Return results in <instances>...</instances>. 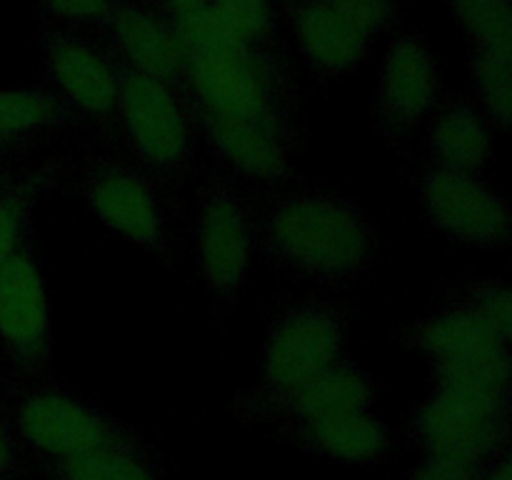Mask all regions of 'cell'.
I'll list each match as a JSON object with an SVG mask.
<instances>
[{"label":"cell","mask_w":512,"mask_h":480,"mask_svg":"<svg viewBox=\"0 0 512 480\" xmlns=\"http://www.w3.org/2000/svg\"><path fill=\"white\" fill-rule=\"evenodd\" d=\"M263 258L320 283L363 273L375 255L368 215L353 200L303 193L275 205L260 225Z\"/></svg>","instance_id":"6da1fadb"},{"label":"cell","mask_w":512,"mask_h":480,"mask_svg":"<svg viewBox=\"0 0 512 480\" xmlns=\"http://www.w3.org/2000/svg\"><path fill=\"white\" fill-rule=\"evenodd\" d=\"M180 100L265 128L288 148L300 140V100L293 80L255 43L223 53L185 55Z\"/></svg>","instance_id":"7a4b0ae2"},{"label":"cell","mask_w":512,"mask_h":480,"mask_svg":"<svg viewBox=\"0 0 512 480\" xmlns=\"http://www.w3.org/2000/svg\"><path fill=\"white\" fill-rule=\"evenodd\" d=\"M348 318L345 308L320 300L298 303L280 313L265 338L263 388L243 400L245 413L268 415L298 385L343 358Z\"/></svg>","instance_id":"3957f363"},{"label":"cell","mask_w":512,"mask_h":480,"mask_svg":"<svg viewBox=\"0 0 512 480\" xmlns=\"http://www.w3.org/2000/svg\"><path fill=\"white\" fill-rule=\"evenodd\" d=\"M118 75V125L148 175L175 180L190 158V120L180 95L160 80L113 63Z\"/></svg>","instance_id":"277c9868"},{"label":"cell","mask_w":512,"mask_h":480,"mask_svg":"<svg viewBox=\"0 0 512 480\" xmlns=\"http://www.w3.org/2000/svg\"><path fill=\"white\" fill-rule=\"evenodd\" d=\"M15 425L30 448L45 458H70L90 450H145L138 435L95 405L53 388L23 395L15 410Z\"/></svg>","instance_id":"5b68a950"},{"label":"cell","mask_w":512,"mask_h":480,"mask_svg":"<svg viewBox=\"0 0 512 480\" xmlns=\"http://www.w3.org/2000/svg\"><path fill=\"white\" fill-rule=\"evenodd\" d=\"M195 248L200 275L218 315L230 313L248 275L253 233L238 195L220 170H213L200 188Z\"/></svg>","instance_id":"8992f818"},{"label":"cell","mask_w":512,"mask_h":480,"mask_svg":"<svg viewBox=\"0 0 512 480\" xmlns=\"http://www.w3.org/2000/svg\"><path fill=\"white\" fill-rule=\"evenodd\" d=\"M413 430L428 453L490 463L510 433V400L440 385L413 415Z\"/></svg>","instance_id":"52a82bcc"},{"label":"cell","mask_w":512,"mask_h":480,"mask_svg":"<svg viewBox=\"0 0 512 480\" xmlns=\"http://www.w3.org/2000/svg\"><path fill=\"white\" fill-rule=\"evenodd\" d=\"M83 195L100 225L168 265L173 255L168 223L150 175L123 160L103 158L88 168Z\"/></svg>","instance_id":"ba28073f"},{"label":"cell","mask_w":512,"mask_h":480,"mask_svg":"<svg viewBox=\"0 0 512 480\" xmlns=\"http://www.w3.org/2000/svg\"><path fill=\"white\" fill-rule=\"evenodd\" d=\"M0 345L20 373H38L53 350L48 295L33 245L0 265Z\"/></svg>","instance_id":"9c48e42d"},{"label":"cell","mask_w":512,"mask_h":480,"mask_svg":"<svg viewBox=\"0 0 512 480\" xmlns=\"http://www.w3.org/2000/svg\"><path fill=\"white\" fill-rule=\"evenodd\" d=\"M420 200L430 223L458 243L500 248L510 240L508 208L478 175L428 170L420 183Z\"/></svg>","instance_id":"30bf717a"},{"label":"cell","mask_w":512,"mask_h":480,"mask_svg":"<svg viewBox=\"0 0 512 480\" xmlns=\"http://www.w3.org/2000/svg\"><path fill=\"white\" fill-rule=\"evenodd\" d=\"M45 65L60 98L100 130L118 128V75L113 58L68 33L45 35Z\"/></svg>","instance_id":"8fae6325"},{"label":"cell","mask_w":512,"mask_h":480,"mask_svg":"<svg viewBox=\"0 0 512 480\" xmlns=\"http://www.w3.org/2000/svg\"><path fill=\"white\" fill-rule=\"evenodd\" d=\"M440 78L430 50L418 38H400L385 55L380 70V128L390 140H405L438 100Z\"/></svg>","instance_id":"7c38bea8"},{"label":"cell","mask_w":512,"mask_h":480,"mask_svg":"<svg viewBox=\"0 0 512 480\" xmlns=\"http://www.w3.org/2000/svg\"><path fill=\"white\" fill-rule=\"evenodd\" d=\"M180 103L188 115L190 128L198 130L205 145L235 170L258 183H283L293 178V168L288 163L290 148L273 133L260 125L205 110L195 103L185 100Z\"/></svg>","instance_id":"4fadbf2b"},{"label":"cell","mask_w":512,"mask_h":480,"mask_svg":"<svg viewBox=\"0 0 512 480\" xmlns=\"http://www.w3.org/2000/svg\"><path fill=\"white\" fill-rule=\"evenodd\" d=\"M108 23L125 63L178 93L183 85L185 50L175 35L173 23H165L150 10L133 5L113 10Z\"/></svg>","instance_id":"5bb4252c"},{"label":"cell","mask_w":512,"mask_h":480,"mask_svg":"<svg viewBox=\"0 0 512 480\" xmlns=\"http://www.w3.org/2000/svg\"><path fill=\"white\" fill-rule=\"evenodd\" d=\"M375 400V383L353 360L338 358L305 380L303 385L285 395L280 403L268 410V415L305 423V420L328 418V415L368 410Z\"/></svg>","instance_id":"9a60e30c"},{"label":"cell","mask_w":512,"mask_h":480,"mask_svg":"<svg viewBox=\"0 0 512 480\" xmlns=\"http://www.w3.org/2000/svg\"><path fill=\"white\" fill-rule=\"evenodd\" d=\"M295 35L308 63L325 75L350 73L368 48V35L330 0L300 5L295 10Z\"/></svg>","instance_id":"2e32d148"},{"label":"cell","mask_w":512,"mask_h":480,"mask_svg":"<svg viewBox=\"0 0 512 480\" xmlns=\"http://www.w3.org/2000/svg\"><path fill=\"white\" fill-rule=\"evenodd\" d=\"M403 340L410 348L430 358L433 365L455 363L473 355L510 348V343L498 338L473 310L460 305L458 300L450 308L408 325Z\"/></svg>","instance_id":"e0dca14e"},{"label":"cell","mask_w":512,"mask_h":480,"mask_svg":"<svg viewBox=\"0 0 512 480\" xmlns=\"http://www.w3.org/2000/svg\"><path fill=\"white\" fill-rule=\"evenodd\" d=\"M428 145L433 168L478 175L493 158V130L473 105L458 100L430 125Z\"/></svg>","instance_id":"ac0fdd59"},{"label":"cell","mask_w":512,"mask_h":480,"mask_svg":"<svg viewBox=\"0 0 512 480\" xmlns=\"http://www.w3.org/2000/svg\"><path fill=\"white\" fill-rule=\"evenodd\" d=\"M293 438L310 453L328 455L335 460L363 463L388 453L390 433L368 410L328 415V418L295 423Z\"/></svg>","instance_id":"d6986e66"},{"label":"cell","mask_w":512,"mask_h":480,"mask_svg":"<svg viewBox=\"0 0 512 480\" xmlns=\"http://www.w3.org/2000/svg\"><path fill=\"white\" fill-rule=\"evenodd\" d=\"M65 163L48 160L0 175V265L30 243L33 210L63 180Z\"/></svg>","instance_id":"ffe728a7"},{"label":"cell","mask_w":512,"mask_h":480,"mask_svg":"<svg viewBox=\"0 0 512 480\" xmlns=\"http://www.w3.org/2000/svg\"><path fill=\"white\" fill-rule=\"evenodd\" d=\"M78 113L53 90L0 88V143L13 153L40 133L78 123Z\"/></svg>","instance_id":"44dd1931"},{"label":"cell","mask_w":512,"mask_h":480,"mask_svg":"<svg viewBox=\"0 0 512 480\" xmlns=\"http://www.w3.org/2000/svg\"><path fill=\"white\" fill-rule=\"evenodd\" d=\"M50 480H160L145 450L103 448L70 458H45Z\"/></svg>","instance_id":"7402d4cb"},{"label":"cell","mask_w":512,"mask_h":480,"mask_svg":"<svg viewBox=\"0 0 512 480\" xmlns=\"http://www.w3.org/2000/svg\"><path fill=\"white\" fill-rule=\"evenodd\" d=\"M450 8L478 48L512 55L510 0H450Z\"/></svg>","instance_id":"603a6c76"},{"label":"cell","mask_w":512,"mask_h":480,"mask_svg":"<svg viewBox=\"0 0 512 480\" xmlns=\"http://www.w3.org/2000/svg\"><path fill=\"white\" fill-rule=\"evenodd\" d=\"M512 55L475 48L470 58V78L488 110L490 120L500 130H508L512 113Z\"/></svg>","instance_id":"cb8c5ba5"},{"label":"cell","mask_w":512,"mask_h":480,"mask_svg":"<svg viewBox=\"0 0 512 480\" xmlns=\"http://www.w3.org/2000/svg\"><path fill=\"white\" fill-rule=\"evenodd\" d=\"M173 30L183 43L185 55L223 53V50H238L248 45V40L240 38L210 5L178 15L173 20Z\"/></svg>","instance_id":"d4e9b609"},{"label":"cell","mask_w":512,"mask_h":480,"mask_svg":"<svg viewBox=\"0 0 512 480\" xmlns=\"http://www.w3.org/2000/svg\"><path fill=\"white\" fill-rule=\"evenodd\" d=\"M460 305L473 310L498 338L510 343L512 335V313H510V290L503 280H480L468 285L458 298Z\"/></svg>","instance_id":"484cf974"},{"label":"cell","mask_w":512,"mask_h":480,"mask_svg":"<svg viewBox=\"0 0 512 480\" xmlns=\"http://www.w3.org/2000/svg\"><path fill=\"white\" fill-rule=\"evenodd\" d=\"M208 5L248 43H260L273 30L268 0H208Z\"/></svg>","instance_id":"4316f807"},{"label":"cell","mask_w":512,"mask_h":480,"mask_svg":"<svg viewBox=\"0 0 512 480\" xmlns=\"http://www.w3.org/2000/svg\"><path fill=\"white\" fill-rule=\"evenodd\" d=\"M345 18L353 20L365 35L380 33L395 18V0H330Z\"/></svg>","instance_id":"83f0119b"},{"label":"cell","mask_w":512,"mask_h":480,"mask_svg":"<svg viewBox=\"0 0 512 480\" xmlns=\"http://www.w3.org/2000/svg\"><path fill=\"white\" fill-rule=\"evenodd\" d=\"M488 463L453 458V455L428 453V458L413 470L410 480H480Z\"/></svg>","instance_id":"f1b7e54d"},{"label":"cell","mask_w":512,"mask_h":480,"mask_svg":"<svg viewBox=\"0 0 512 480\" xmlns=\"http://www.w3.org/2000/svg\"><path fill=\"white\" fill-rule=\"evenodd\" d=\"M43 8L75 23H100L113 13V0H43Z\"/></svg>","instance_id":"f546056e"},{"label":"cell","mask_w":512,"mask_h":480,"mask_svg":"<svg viewBox=\"0 0 512 480\" xmlns=\"http://www.w3.org/2000/svg\"><path fill=\"white\" fill-rule=\"evenodd\" d=\"M20 473V453L18 443L10 423L0 413V480H15Z\"/></svg>","instance_id":"4dcf8cb0"},{"label":"cell","mask_w":512,"mask_h":480,"mask_svg":"<svg viewBox=\"0 0 512 480\" xmlns=\"http://www.w3.org/2000/svg\"><path fill=\"white\" fill-rule=\"evenodd\" d=\"M480 480H510L508 455L500 453L498 458L490 460V463L483 468V475H480Z\"/></svg>","instance_id":"1f68e13d"},{"label":"cell","mask_w":512,"mask_h":480,"mask_svg":"<svg viewBox=\"0 0 512 480\" xmlns=\"http://www.w3.org/2000/svg\"><path fill=\"white\" fill-rule=\"evenodd\" d=\"M160 3H163L170 13H175V18H178V15L190 13V10L195 8H203V5H208V0H160Z\"/></svg>","instance_id":"d6a6232c"},{"label":"cell","mask_w":512,"mask_h":480,"mask_svg":"<svg viewBox=\"0 0 512 480\" xmlns=\"http://www.w3.org/2000/svg\"><path fill=\"white\" fill-rule=\"evenodd\" d=\"M10 153V150L8 148H5V145L3 143H0V155H8Z\"/></svg>","instance_id":"836d02e7"}]
</instances>
